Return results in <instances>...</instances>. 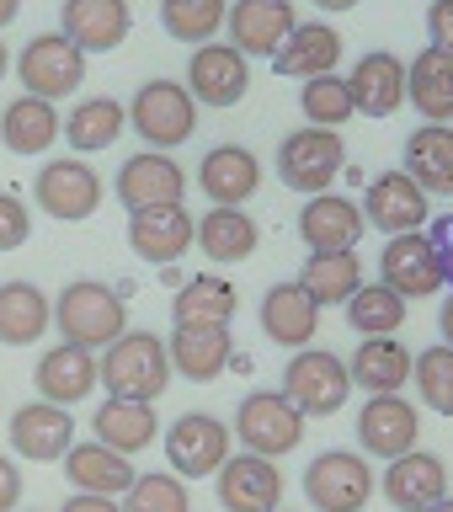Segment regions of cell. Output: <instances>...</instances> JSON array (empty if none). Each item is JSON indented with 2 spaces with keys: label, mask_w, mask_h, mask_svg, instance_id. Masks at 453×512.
Returning <instances> with one entry per match:
<instances>
[{
  "label": "cell",
  "mask_w": 453,
  "mask_h": 512,
  "mask_svg": "<svg viewBox=\"0 0 453 512\" xmlns=\"http://www.w3.org/2000/svg\"><path fill=\"white\" fill-rule=\"evenodd\" d=\"M6 70H11V54H6V43H0V80H6Z\"/></svg>",
  "instance_id": "db71d44e"
},
{
  "label": "cell",
  "mask_w": 453,
  "mask_h": 512,
  "mask_svg": "<svg viewBox=\"0 0 453 512\" xmlns=\"http://www.w3.org/2000/svg\"><path fill=\"white\" fill-rule=\"evenodd\" d=\"M22 16V0H0V27H11Z\"/></svg>",
  "instance_id": "816d5d0a"
},
{
  "label": "cell",
  "mask_w": 453,
  "mask_h": 512,
  "mask_svg": "<svg viewBox=\"0 0 453 512\" xmlns=\"http://www.w3.org/2000/svg\"><path fill=\"white\" fill-rule=\"evenodd\" d=\"M283 395L294 400V411L304 422H310V416H336L352 395L347 358H336L326 347H299L283 368Z\"/></svg>",
  "instance_id": "5b68a950"
},
{
  "label": "cell",
  "mask_w": 453,
  "mask_h": 512,
  "mask_svg": "<svg viewBox=\"0 0 453 512\" xmlns=\"http://www.w3.org/2000/svg\"><path fill=\"white\" fill-rule=\"evenodd\" d=\"M32 384H38V395L48 400V406L70 411L75 400H86L96 390V352L75 347V342L48 347L38 358V368H32Z\"/></svg>",
  "instance_id": "484cf974"
},
{
  "label": "cell",
  "mask_w": 453,
  "mask_h": 512,
  "mask_svg": "<svg viewBox=\"0 0 453 512\" xmlns=\"http://www.w3.org/2000/svg\"><path fill=\"white\" fill-rule=\"evenodd\" d=\"M166 459H171V475H182V480L214 475L230 459V427L208 411H182L166 427Z\"/></svg>",
  "instance_id": "30bf717a"
},
{
  "label": "cell",
  "mask_w": 453,
  "mask_h": 512,
  "mask_svg": "<svg viewBox=\"0 0 453 512\" xmlns=\"http://www.w3.org/2000/svg\"><path fill=\"white\" fill-rule=\"evenodd\" d=\"M166 358H171V374H182L192 384H208L230 368L235 336H230V326H176L166 336Z\"/></svg>",
  "instance_id": "cb8c5ba5"
},
{
  "label": "cell",
  "mask_w": 453,
  "mask_h": 512,
  "mask_svg": "<svg viewBox=\"0 0 453 512\" xmlns=\"http://www.w3.org/2000/svg\"><path fill=\"white\" fill-rule=\"evenodd\" d=\"M192 230H198V219L187 214V203L128 214V246H134V256H144V262H155V267H171L176 256H187Z\"/></svg>",
  "instance_id": "ac0fdd59"
},
{
  "label": "cell",
  "mask_w": 453,
  "mask_h": 512,
  "mask_svg": "<svg viewBox=\"0 0 453 512\" xmlns=\"http://www.w3.org/2000/svg\"><path fill=\"white\" fill-rule=\"evenodd\" d=\"M224 16H230V0H160V27L176 43H214Z\"/></svg>",
  "instance_id": "ab89813d"
},
{
  "label": "cell",
  "mask_w": 453,
  "mask_h": 512,
  "mask_svg": "<svg viewBox=\"0 0 453 512\" xmlns=\"http://www.w3.org/2000/svg\"><path fill=\"white\" fill-rule=\"evenodd\" d=\"M342 310H347V326L363 331V336H395L400 326H406V299H400L395 288H384V283H363Z\"/></svg>",
  "instance_id": "60d3db41"
},
{
  "label": "cell",
  "mask_w": 453,
  "mask_h": 512,
  "mask_svg": "<svg viewBox=\"0 0 453 512\" xmlns=\"http://www.w3.org/2000/svg\"><path fill=\"white\" fill-rule=\"evenodd\" d=\"M128 128L150 144V150H176V144H187L198 134V102H192V91L182 80H150V86L134 91V102H128Z\"/></svg>",
  "instance_id": "3957f363"
},
{
  "label": "cell",
  "mask_w": 453,
  "mask_h": 512,
  "mask_svg": "<svg viewBox=\"0 0 453 512\" xmlns=\"http://www.w3.org/2000/svg\"><path fill=\"white\" fill-rule=\"evenodd\" d=\"M123 512H192L187 502V480L171 475V470H155V475H134V486L118 496Z\"/></svg>",
  "instance_id": "ee69618b"
},
{
  "label": "cell",
  "mask_w": 453,
  "mask_h": 512,
  "mask_svg": "<svg viewBox=\"0 0 453 512\" xmlns=\"http://www.w3.org/2000/svg\"><path fill=\"white\" fill-rule=\"evenodd\" d=\"M406 176L427 198H453V128L427 123L406 139Z\"/></svg>",
  "instance_id": "e575fe53"
},
{
  "label": "cell",
  "mask_w": 453,
  "mask_h": 512,
  "mask_svg": "<svg viewBox=\"0 0 453 512\" xmlns=\"http://www.w3.org/2000/svg\"><path fill=\"white\" fill-rule=\"evenodd\" d=\"M27 235H32V214H27V203L16 198V192H0V251L27 246Z\"/></svg>",
  "instance_id": "f6af8a7d"
},
{
  "label": "cell",
  "mask_w": 453,
  "mask_h": 512,
  "mask_svg": "<svg viewBox=\"0 0 453 512\" xmlns=\"http://www.w3.org/2000/svg\"><path fill=\"white\" fill-rule=\"evenodd\" d=\"M214 491L224 512H278L283 502V470L256 454H230L214 470Z\"/></svg>",
  "instance_id": "4fadbf2b"
},
{
  "label": "cell",
  "mask_w": 453,
  "mask_h": 512,
  "mask_svg": "<svg viewBox=\"0 0 453 512\" xmlns=\"http://www.w3.org/2000/svg\"><path fill=\"white\" fill-rule=\"evenodd\" d=\"M299 283L310 288V299L320 310H326V304H347L363 288V256L358 251H310Z\"/></svg>",
  "instance_id": "74e56055"
},
{
  "label": "cell",
  "mask_w": 453,
  "mask_h": 512,
  "mask_svg": "<svg viewBox=\"0 0 453 512\" xmlns=\"http://www.w3.org/2000/svg\"><path fill=\"white\" fill-rule=\"evenodd\" d=\"M112 192H118V203L128 214H139V208H166V203H182L187 171L160 150H139L118 166V187Z\"/></svg>",
  "instance_id": "5bb4252c"
},
{
  "label": "cell",
  "mask_w": 453,
  "mask_h": 512,
  "mask_svg": "<svg viewBox=\"0 0 453 512\" xmlns=\"http://www.w3.org/2000/svg\"><path fill=\"white\" fill-rule=\"evenodd\" d=\"M347 171V144L336 128H294L278 144V182L299 198H320Z\"/></svg>",
  "instance_id": "277c9868"
},
{
  "label": "cell",
  "mask_w": 453,
  "mask_h": 512,
  "mask_svg": "<svg viewBox=\"0 0 453 512\" xmlns=\"http://www.w3.org/2000/svg\"><path fill=\"white\" fill-rule=\"evenodd\" d=\"M427 38L432 48H453V0H427Z\"/></svg>",
  "instance_id": "7dc6e473"
},
{
  "label": "cell",
  "mask_w": 453,
  "mask_h": 512,
  "mask_svg": "<svg viewBox=\"0 0 453 512\" xmlns=\"http://www.w3.org/2000/svg\"><path fill=\"white\" fill-rule=\"evenodd\" d=\"M278 512H283V507H278Z\"/></svg>",
  "instance_id": "9f6ffc18"
},
{
  "label": "cell",
  "mask_w": 453,
  "mask_h": 512,
  "mask_svg": "<svg viewBox=\"0 0 453 512\" xmlns=\"http://www.w3.org/2000/svg\"><path fill=\"white\" fill-rule=\"evenodd\" d=\"M235 304H240L235 283H224L219 272H198V278H187L182 288H176L171 320L176 326H230Z\"/></svg>",
  "instance_id": "d590c367"
},
{
  "label": "cell",
  "mask_w": 453,
  "mask_h": 512,
  "mask_svg": "<svg viewBox=\"0 0 453 512\" xmlns=\"http://www.w3.org/2000/svg\"><path fill=\"white\" fill-rule=\"evenodd\" d=\"M96 379L112 400H155L171 390V358H166V336L155 331H123L118 342L102 352Z\"/></svg>",
  "instance_id": "6da1fadb"
},
{
  "label": "cell",
  "mask_w": 453,
  "mask_h": 512,
  "mask_svg": "<svg viewBox=\"0 0 453 512\" xmlns=\"http://www.w3.org/2000/svg\"><path fill=\"white\" fill-rule=\"evenodd\" d=\"M427 512H453V496H443V502H432Z\"/></svg>",
  "instance_id": "11a10c76"
},
{
  "label": "cell",
  "mask_w": 453,
  "mask_h": 512,
  "mask_svg": "<svg viewBox=\"0 0 453 512\" xmlns=\"http://www.w3.org/2000/svg\"><path fill=\"white\" fill-rule=\"evenodd\" d=\"M128 27H134L128 0H64L59 11V32L80 54H112L128 38Z\"/></svg>",
  "instance_id": "d6986e66"
},
{
  "label": "cell",
  "mask_w": 453,
  "mask_h": 512,
  "mask_svg": "<svg viewBox=\"0 0 453 512\" xmlns=\"http://www.w3.org/2000/svg\"><path fill=\"white\" fill-rule=\"evenodd\" d=\"M363 230H368L363 208L352 198H336V192L304 198V208H299V240L310 251H358Z\"/></svg>",
  "instance_id": "7402d4cb"
},
{
  "label": "cell",
  "mask_w": 453,
  "mask_h": 512,
  "mask_svg": "<svg viewBox=\"0 0 453 512\" xmlns=\"http://www.w3.org/2000/svg\"><path fill=\"white\" fill-rule=\"evenodd\" d=\"M134 459L118 454V448H102V443H75L70 454H64V480H70L75 491H91V496H123L134 486Z\"/></svg>",
  "instance_id": "f1b7e54d"
},
{
  "label": "cell",
  "mask_w": 453,
  "mask_h": 512,
  "mask_svg": "<svg viewBox=\"0 0 453 512\" xmlns=\"http://www.w3.org/2000/svg\"><path fill=\"white\" fill-rule=\"evenodd\" d=\"M91 427H96V443L102 448H118V454H144L155 438H160V422H155V406L150 400H102L91 416Z\"/></svg>",
  "instance_id": "1f68e13d"
},
{
  "label": "cell",
  "mask_w": 453,
  "mask_h": 512,
  "mask_svg": "<svg viewBox=\"0 0 453 512\" xmlns=\"http://www.w3.org/2000/svg\"><path fill=\"white\" fill-rule=\"evenodd\" d=\"M315 6H320V11H352L358 0H315Z\"/></svg>",
  "instance_id": "f5cc1de1"
},
{
  "label": "cell",
  "mask_w": 453,
  "mask_h": 512,
  "mask_svg": "<svg viewBox=\"0 0 453 512\" xmlns=\"http://www.w3.org/2000/svg\"><path fill=\"white\" fill-rule=\"evenodd\" d=\"M54 139H59V107L43 102V96H16L0 112V144L11 155H43Z\"/></svg>",
  "instance_id": "8d00e7d4"
},
{
  "label": "cell",
  "mask_w": 453,
  "mask_h": 512,
  "mask_svg": "<svg viewBox=\"0 0 453 512\" xmlns=\"http://www.w3.org/2000/svg\"><path fill=\"white\" fill-rule=\"evenodd\" d=\"M438 331H443V347H453V294L443 299V315H438Z\"/></svg>",
  "instance_id": "f907efd6"
},
{
  "label": "cell",
  "mask_w": 453,
  "mask_h": 512,
  "mask_svg": "<svg viewBox=\"0 0 453 512\" xmlns=\"http://www.w3.org/2000/svg\"><path fill=\"white\" fill-rule=\"evenodd\" d=\"M54 326L64 342L86 347V352H107L118 336L128 331V304L96 278H75L54 304Z\"/></svg>",
  "instance_id": "7a4b0ae2"
},
{
  "label": "cell",
  "mask_w": 453,
  "mask_h": 512,
  "mask_svg": "<svg viewBox=\"0 0 453 512\" xmlns=\"http://www.w3.org/2000/svg\"><path fill=\"white\" fill-rule=\"evenodd\" d=\"M59 512H123L118 496H91V491H75L70 502H64Z\"/></svg>",
  "instance_id": "681fc988"
},
{
  "label": "cell",
  "mask_w": 453,
  "mask_h": 512,
  "mask_svg": "<svg viewBox=\"0 0 453 512\" xmlns=\"http://www.w3.org/2000/svg\"><path fill=\"white\" fill-rule=\"evenodd\" d=\"M11 448L32 464H54L75 448V422L64 406H48V400H32V406H22L11 416Z\"/></svg>",
  "instance_id": "603a6c76"
},
{
  "label": "cell",
  "mask_w": 453,
  "mask_h": 512,
  "mask_svg": "<svg viewBox=\"0 0 453 512\" xmlns=\"http://www.w3.org/2000/svg\"><path fill=\"white\" fill-rule=\"evenodd\" d=\"M304 496H310L315 512H363L368 496H374V470L352 448H326L304 470Z\"/></svg>",
  "instance_id": "52a82bcc"
},
{
  "label": "cell",
  "mask_w": 453,
  "mask_h": 512,
  "mask_svg": "<svg viewBox=\"0 0 453 512\" xmlns=\"http://www.w3.org/2000/svg\"><path fill=\"white\" fill-rule=\"evenodd\" d=\"M336 59H342V32L326 22H299L288 32V43L272 54V70L294 80H315V75H331Z\"/></svg>",
  "instance_id": "d6a6232c"
},
{
  "label": "cell",
  "mask_w": 453,
  "mask_h": 512,
  "mask_svg": "<svg viewBox=\"0 0 453 512\" xmlns=\"http://www.w3.org/2000/svg\"><path fill=\"white\" fill-rule=\"evenodd\" d=\"M48 326H54V304L38 283L27 278L0 283V347H32L43 342Z\"/></svg>",
  "instance_id": "f546056e"
},
{
  "label": "cell",
  "mask_w": 453,
  "mask_h": 512,
  "mask_svg": "<svg viewBox=\"0 0 453 512\" xmlns=\"http://www.w3.org/2000/svg\"><path fill=\"white\" fill-rule=\"evenodd\" d=\"M422 438V411L406 395H368V406L358 411V448L368 459H400L411 454Z\"/></svg>",
  "instance_id": "8fae6325"
},
{
  "label": "cell",
  "mask_w": 453,
  "mask_h": 512,
  "mask_svg": "<svg viewBox=\"0 0 453 512\" xmlns=\"http://www.w3.org/2000/svg\"><path fill=\"white\" fill-rule=\"evenodd\" d=\"M411 384L422 395L427 411L438 416H453V347H427L422 358H411Z\"/></svg>",
  "instance_id": "7bdbcfd3"
},
{
  "label": "cell",
  "mask_w": 453,
  "mask_h": 512,
  "mask_svg": "<svg viewBox=\"0 0 453 512\" xmlns=\"http://www.w3.org/2000/svg\"><path fill=\"white\" fill-rule=\"evenodd\" d=\"M347 91H352V107H358L363 118H390V112H400V102H406V64L395 54H384V48H374V54H363L352 64Z\"/></svg>",
  "instance_id": "4316f807"
},
{
  "label": "cell",
  "mask_w": 453,
  "mask_h": 512,
  "mask_svg": "<svg viewBox=\"0 0 453 512\" xmlns=\"http://www.w3.org/2000/svg\"><path fill=\"white\" fill-rule=\"evenodd\" d=\"M406 102L427 123H453V48H422L406 64Z\"/></svg>",
  "instance_id": "83f0119b"
},
{
  "label": "cell",
  "mask_w": 453,
  "mask_h": 512,
  "mask_svg": "<svg viewBox=\"0 0 453 512\" xmlns=\"http://www.w3.org/2000/svg\"><path fill=\"white\" fill-rule=\"evenodd\" d=\"M16 75H22L27 96L59 102V96H75V86H86V54L64 32H43L16 54Z\"/></svg>",
  "instance_id": "ba28073f"
},
{
  "label": "cell",
  "mask_w": 453,
  "mask_h": 512,
  "mask_svg": "<svg viewBox=\"0 0 453 512\" xmlns=\"http://www.w3.org/2000/svg\"><path fill=\"white\" fill-rule=\"evenodd\" d=\"M379 283L395 288L400 299H427L443 288V272H438V256H432L427 235L411 230V235H390L384 240V256H379Z\"/></svg>",
  "instance_id": "e0dca14e"
},
{
  "label": "cell",
  "mask_w": 453,
  "mask_h": 512,
  "mask_svg": "<svg viewBox=\"0 0 453 512\" xmlns=\"http://www.w3.org/2000/svg\"><path fill=\"white\" fill-rule=\"evenodd\" d=\"M432 256H438V272H443V288H453V214H432L422 224Z\"/></svg>",
  "instance_id": "bcb514c9"
},
{
  "label": "cell",
  "mask_w": 453,
  "mask_h": 512,
  "mask_svg": "<svg viewBox=\"0 0 453 512\" xmlns=\"http://www.w3.org/2000/svg\"><path fill=\"white\" fill-rule=\"evenodd\" d=\"M224 22H230V48H240L246 59H272L299 27V16L294 0H235Z\"/></svg>",
  "instance_id": "2e32d148"
},
{
  "label": "cell",
  "mask_w": 453,
  "mask_h": 512,
  "mask_svg": "<svg viewBox=\"0 0 453 512\" xmlns=\"http://www.w3.org/2000/svg\"><path fill=\"white\" fill-rule=\"evenodd\" d=\"M384 496H390L395 512H427L432 502H443L448 496V464L438 454H422V448H411V454H400L384 464Z\"/></svg>",
  "instance_id": "44dd1931"
},
{
  "label": "cell",
  "mask_w": 453,
  "mask_h": 512,
  "mask_svg": "<svg viewBox=\"0 0 453 512\" xmlns=\"http://www.w3.org/2000/svg\"><path fill=\"white\" fill-rule=\"evenodd\" d=\"M299 112L310 118V128H342L352 123V91H347V80L342 75H315V80H304L299 86Z\"/></svg>",
  "instance_id": "b9f144b4"
},
{
  "label": "cell",
  "mask_w": 453,
  "mask_h": 512,
  "mask_svg": "<svg viewBox=\"0 0 453 512\" xmlns=\"http://www.w3.org/2000/svg\"><path fill=\"white\" fill-rule=\"evenodd\" d=\"M187 91L198 107H235L246 102L251 91V59L230 43H203L192 48V64H187Z\"/></svg>",
  "instance_id": "7c38bea8"
},
{
  "label": "cell",
  "mask_w": 453,
  "mask_h": 512,
  "mask_svg": "<svg viewBox=\"0 0 453 512\" xmlns=\"http://www.w3.org/2000/svg\"><path fill=\"white\" fill-rule=\"evenodd\" d=\"M192 240L203 246V256L214 267H235V262H246V256H256L262 230H256V219L240 214V208H208L198 219V230H192Z\"/></svg>",
  "instance_id": "836d02e7"
},
{
  "label": "cell",
  "mask_w": 453,
  "mask_h": 512,
  "mask_svg": "<svg viewBox=\"0 0 453 512\" xmlns=\"http://www.w3.org/2000/svg\"><path fill=\"white\" fill-rule=\"evenodd\" d=\"M347 374L368 395H400L411 384V352H406V342H395V336H368V342H358V352L347 358Z\"/></svg>",
  "instance_id": "4dcf8cb0"
},
{
  "label": "cell",
  "mask_w": 453,
  "mask_h": 512,
  "mask_svg": "<svg viewBox=\"0 0 453 512\" xmlns=\"http://www.w3.org/2000/svg\"><path fill=\"white\" fill-rule=\"evenodd\" d=\"M32 198L48 219L59 224H80L102 208V176H96L86 160H48V166L32 176Z\"/></svg>",
  "instance_id": "9c48e42d"
},
{
  "label": "cell",
  "mask_w": 453,
  "mask_h": 512,
  "mask_svg": "<svg viewBox=\"0 0 453 512\" xmlns=\"http://www.w3.org/2000/svg\"><path fill=\"white\" fill-rule=\"evenodd\" d=\"M123 128H128V107L118 102V96H86V102H75V112L59 123V134L70 139L80 155H91V150L118 144Z\"/></svg>",
  "instance_id": "f35d334b"
},
{
  "label": "cell",
  "mask_w": 453,
  "mask_h": 512,
  "mask_svg": "<svg viewBox=\"0 0 453 512\" xmlns=\"http://www.w3.org/2000/svg\"><path fill=\"white\" fill-rule=\"evenodd\" d=\"M363 219L384 235H411L432 219V198L411 182L406 171H384L363 192Z\"/></svg>",
  "instance_id": "9a60e30c"
},
{
  "label": "cell",
  "mask_w": 453,
  "mask_h": 512,
  "mask_svg": "<svg viewBox=\"0 0 453 512\" xmlns=\"http://www.w3.org/2000/svg\"><path fill=\"white\" fill-rule=\"evenodd\" d=\"M235 438L256 459H283L304 443V416L283 390H251L235 411Z\"/></svg>",
  "instance_id": "8992f818"
},
{
  "label": "cell",
  "mask_w": 453,
  "mask_h": 512,
  "mask_svg": "<svg viewBox=\"0 0 453 512\" xmlns=\"http://www.w3.org/2000/svg\"><path fill=\"white\" fill-rule=\"evenodd\" d=\"M16 502H22V470L0 454V512H16Z\"/></svg>",
  "instance_id": "c3c4849f"
},
{
  "label": "cell",
  "mask_w": 453,
  "mask_h": 512,
  "mask_svg": "<svg viewBox=\"0 0 453 512\" xmlns=\"http://www.w3.org/2000/svg\"><path fill=\"white\" fill-rule=\"evenodd\" d=\"M198 187L208 192L214 208H240L246 198H256V187H262V160H256L246 144H219V150L203 155Z\"/></svg>",
  "instance_id": "d4e9b609"
},
{
  "label": "cell",
  "mask_w": 453,
  "mask_h": 512,
  "mask_svg": "<svg viewBox=\"0 0 453 512\" xmlns=\"http://www.w3.org/2000/svg\"><path fill=\"white\" fill-rule=\"evenodd\" d=\"M256 320H262L267 342L278 347H310L315 331H320V304L310 299V288H304L299 278L294 283H272L262 294V310H256Z\"/></svg>",
  "instance_id": "ffe728a7"
}]
</instances>
